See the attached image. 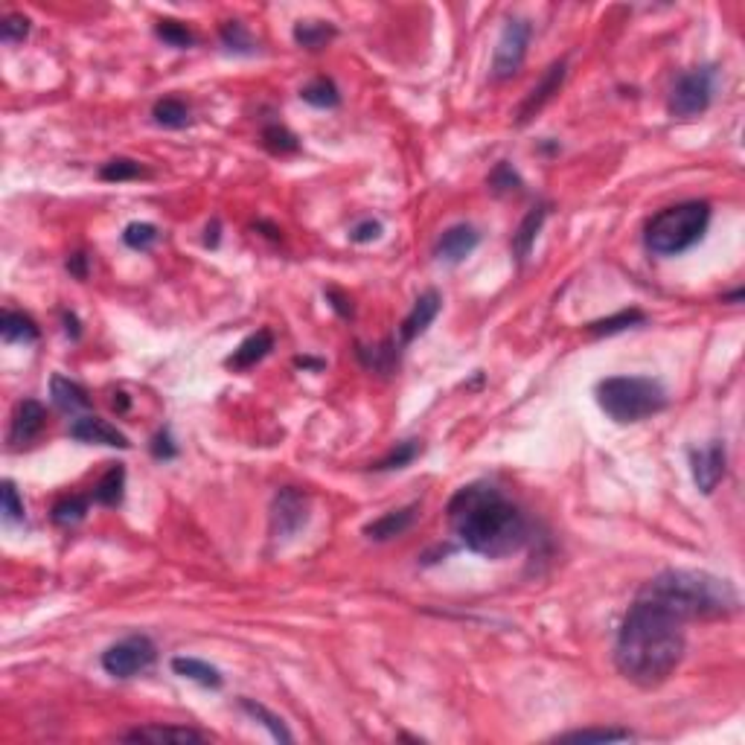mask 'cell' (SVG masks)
Here are the masks:
<instances>
[{
    "label": "cell",
    "mask_w": 745,
    "mask_h": 745,
    "mask_svg": "<svg viewBox=\"0 0 745 745\" xmlns=\"http://www.w3.org/2000/svg\"><path fill=\"white\" fill-rule=\"evenodd\" d=\"M157 38L166 41L169 47H178V50H187V47H193L196 38H193V32H189L184 24H178V21H157Z\"/></svg>",
    "instance_id": "obj_36"
},
{
    "label": "cell",
    "mask_w": 745,
    "mask_h": 745,
    "mask_svg": "<svg viewBox=\"0 0 745 745\" xmlns=\"http://www.w3.org/2000/svg\"><path fill=\"white\" fill-rule=\"evenodd\" d=\"M300 99L303 103H309L312 108H335L341 103V94H338V88L332 79H312L306 88H300Z\"/></svg>",
    "instance_id": "obj_27"
},
{
    "label": "cell",
    "mask_w": 745,
    "mask_h": 745,
    "mask_svg": "<svg viewBox=\"0 0 745 745\" xmlns=\"http://www.w3.org/2000/svg\"><path fill=\"white\" fill-rule=\"evenodd\" d=\"M548 205H536L533 210L527 213V216L522 219V224H518V230L513 233V254L518 263H524V259L530 256V251H533V245H536V236L541 230V224H545L548 219Z\"/></svg>",
    "instance_id": "obj_19"
},
{
    "label": "cell",
    "mask_w": 745,
    "mask_h": 745,
    "mask_svg": "<svg viewBox=\"0 0 745 745\" xmlns=\"http://www.w3.org/2000/svg\"><path fill=\"white\" fill-rule=\"evenodd\" d=\"M309 522V498L295 487H286L274 495L271 504V536L295 539Z\"/></svg>",
    "instance_id": "obj_9"
},
{
    "label": "cell",
    "mask_w": 745,
    "mask_h": 745,
    "mask_svg": "<svg viewBox=\"0 0 745 745\" xmlns=\"http://www.w3.org/2000/svg\"><path fill=\"white\" fill-rule=\"evenodd\" d=\"M29 36V18L27 15H6L4 18V24H0V38H4L6 44H18V41H24Z\"/></svg>",
    "instance_id": "obj_39"
},
{
    "label": "cell",
    "mask_w": 745,
    "mask_h": 745,
    "mask_svg": "<svg viewBox=\"0 0 745 745\" xmlns=\"http://www.w3.org/2000/svg\"><path fill=\"white\" fill-rule=\"evenodd\" d=\"M684 626L687 620L640 589L617 629L615 664L620 675L638 687L667 682L684 658Z\"/></svg>",
    "instance_id": "obj_1"
},
{
    "label": "cell",
    "mask_w": 745,
    "mask_h": 745,
    "mask_svg": "<svg viewBox=\"0 0 745 745\" xmlns=\"http://www.w3.org/2000/svg\"><path fill=\"white\" fill-rule=\"evenodd\" d=\"M714 90H716V67L714 64L696 67V71L684 73L670 94V114L682 117V120L705 114L710 103H714Z\"/></svg>",
    "instance_id": "obj_6"
},
{
    "label": "cell",
    "mask_w": 745,
    "mask_h": 745,
    "mask_svg": "<svg viewBox=\"0 0 745 745\" xmlns=\"http://www.w3.org/2000/svg\"><path fill=\"white\" fill-rule=\"evenodd\" d=\"M448 522L463 548L487 559L513 557L530 536L527 518L492 483H469L448 501Z\"/></svg>",
    "instance_id": "obj_2"
},
{
    "label": "cell",
    "mask_w": 745,
    "mask_h": 745,
    "mask_svg": "<svg viewBox=\"0 0 745 745\" xmlns=\"http://www.w3.org/2000/svg\"><path fill=\"white\" fill-rule=\"evenodd\" d=\"M635 733L624 731V728H582V731H571L562 733V742H624L632 740Z\"/></svg>",
    "instance_id": "obj_32"
},
{
    "label": "cell",
    "mask_w": 745,
    "mask_h": 745,
    "mask_svg": "<svg viewBox=\"0 0 745 745\" xmlns=\"http://www.w3.org/2000/svg\"><path fill=\"white\" fill-rule=\"evenodd\" d=\"M481 245V233L472 228V224H451L448 230H443V236L434 245V256L439 263L457 265L463 263L475 247Z\"/></svg>",
    "instance_id": "obj_12"
},
{
    "label": "cell",
    "mask_w": 745,
    "mask_h": 745,
    "mask_svg": "<svg viewBox=\"0 0 745 745\" xmlns=\"http://www.w3.org/2000/svg\"><path fill=\"white\" fill-rule=\"evenodd\" d=\"M71 437L79 439V443L88 446H111V448H129V437L120 431L117 425H111L108 420H99V416H79L71 425Z\"/></svg>",
    "instance_id": "obj_13"
},
{
    "label": "cell",
    "mask_w": 745,
    "mask_h": 745,
    "mask_svg": "<svg viewBox=\"0 0 745 745\" xmlns=\"http://www.w3.org/2000/svg\"><path fill=\"white\" fill-rule=\"evenodd\" d=\"M530 38H533V27L524 18H510L501 29V38L495 44V55H492V79H513L522 64L527 59V47Z\"/></svg>",
    "instance_id": "obj_8"
},
{
    "label": "cell",
    "mask_w": 745,
    "mask_h": 745,
    "mask_svg": "<svg viewBox=\"0 0 745 745\" xmlns=\"http://www.w3.org/2000/svg\"><path fill=\"white\" fill-rule=\"evenodd\" d=\"M597 402L615 423L629 425L667 408V388L649 376H608L597 385Z\"/></svg>",
    "instance_id": "obj_5"
},
{
    "label": "cell",
    "mask_w": 745,
    "mask_h": 745,
    "mask_svg": "<svg viewBox=\"0 0 745 745\" xmlns=\"http://www.w3.org/2000/svg\"><path fill=\"white\" fill-rule=\"evenodd\" d=\"M643 591L673 608L687 624H693V620H719L740 612L737 589L728 580L714 577L707 571L667 568L649 582H643Z\"/></svg>",
    "instance_id": "obj_3"
},
{
    "label": "cell",
    "mask_w": 745,
    "mask_h": 745,
    "mask_svg": "<svg viewBox=\"0 0 745 745\" xmlns=\"http://www.w3.org/2000/svg\"><path fill=\"white\" fill-rule=\"evenodd\" d=\"M146 166L140 161H134V157H114V161H108L103 169H99V178L108 180V184H122V180H138L146 178Z\"/></svg>",
    "instance_id": "obj_29"
},
{
    "label": "cell",
    "mask_w": 745,
    "mask_h": 745,
    "mask_svg": "<svg viewBox=\"0 0 745 745\" xmlns=\"http://www.w3.org/2000/svg\"><path fill=\"white\" fill-rule=\"evenodd\" d=\"M50 397L55 402V408L64 411V414H79V411L90 408L88 390L79 385V381H71V379H64V376H53Z\"/></svg>",
    "instance_id": "obj_20"
},
{
    "label": "cell",
    "mask_w": 745,
    "mask_h": 745,
    "mask_svg": "<svg viewBox=\"0 0 745 745\" xmlns=\"http://www.w3.org/2000/svg\"><path fill=\"white\" fill-rule=\"evenodd\" d=\"M172 673L180 675V679H187V682H196L201 687H222V673L213 667V664L207 661H201V658H193V656H178L172 658Z\"/></svg>",
    "instance_id": "obj_21"
},
{
    "label": "cell",
    "mask_w": 745,
    "mask_h": 745,
    "mask_svg": "<svg viewBox=\"0 0 745 745\" xmlns=\"http://www.w3.org/2000/svg\"><path fill=\"white\" fill-rule=\"evenodd\" d=\"M67 271L76 277V280H85L88 277V256L85 254H73L67 259Z\"/></svg>",
    "instance_id": "obj_44"
},
{
    "label": "cell",
    "mask_w": 745,
    "mask_h": 745,
    "mask_svg": "<svg viewBox=\"0 0 745 745\" xmlns=\"http://www.w3.org/2000/svg\"><path fill=\"white\" fill-rule=\"evenodd\" d=\"M490 187H492L498 196H504V193H513V189L522 187V178H518V175H515V169L504 161V163H498V166L492 169V175H490Z\"/></svg>",
    "instance_id": "obj_38"
},
{
    "label": "cell",
    "mask_w": 745,
    "mask_h": 745,
    "mask_svg": "<svg viewBox=\"0 0 745 745\" xmlns=\"http://www.w3.org/2000/svg\"><path fill=\"white\" fill-rule=\"evenodd\" d=\"M152 455H155L157 460H172V457H178V446H175V439L169 437V431L155 434V439H152Z\"/></svg>",
    "instance_id": "obj_42"
},
{
    "label": "cell",
    "mask_w": 745,
    "mask_h": 745,
    "mask_svg": "<svg viewBox=\"0 0 745 745\" xmlns=\"http://www.w3.org/2000/svg\"><path fill=\"white\" fill-rule=\"evenodd\" d=\"M111 405H114V411H120V414L129 411V397H126V393H114V402H111Z\"/></svg>",
    "instance_id": "obj_47"
},
{
    "label": "cell",
    "mask_w": 745,
    "mask_h": 745,
    "mask_svg": "<svg viewBox=\"0 0 745 745\" xmlns=\"http://www.w3.org/2000/svg\"><path fill=\"white\" fill-rule=\"evenodd\" d=\"M161 239V230L149 222H131L126 230H122V242H126L131 251H149V247Z\"/></svg>",
    "instance_id": "obj_34"
},
{
    "label": "cell",
    "mask_w": 745,
    "mask_h": 745,
    "mask_svg": "<svg viewBox=\"0 0 745 745\" xmlns=\"http://www.w3.org/2000/svg\"><path fill=\"white\" fill-rule=\"evenodd\" d=\"M562 82H565V62H553L545 71V76H541V82L530 90L527 99L522 103V108H518V126H527V122L559 94Z\"/></svg>",
    "instance_id": "obj_11"
},
{
    "label": "cell",
    "mask_w": 745,
    "mask_h": 745,
    "mask_svg": "<svg viewBox=\"0 0 745 745\" xmlns=\"http://www.w3.org/2000/svg\"><path fill=\"white\" fill-rule=\"evenodd\" d=\"M44 423H47V411H44V405L36 399H24L15 405V414H13V425H9V443L15 448L32 443L41 431H44Z\"/></svg>",
    "instance_id": "obj_14"
},
{
    "label": "cell",
    "mask_w": 745,
    "mask_h": 745,
    "mask_svg": "<svg viewBox=\"0 0 745 745\" xmlns=\"http://www.w3.org/2000/svg\"><path fill=\"white\" fill-rule=\"evenodd\" d=\"M416 510H420L416 504L402 506V510H390L381 518H376V522H370L364 527V536L372 539V541H390V539H397L402 533H408V530L414 527V522H416Z\"/></svg>",
    "instance_id": "obj_17"
},
{
    "label": "cell",
    "mask_w": 745,
    "mask_h": 745,
    "mask_svg": "<svg viewBox=\"0 0 745 745\" xmlns=\"http://www.w3.org/2000/svg\"><path fill=\"white\" fill-rule=\"evenodd\" d=\"M271 349H274V335H271V330H259L254 335H247L245 341L233 349V356L228 358V367L247 370V367H254L256 361H263Z\"/></svg>",
    "instance_id": "obj_18"
},
{
    "label": "cell",
    "mask_w": 745,
    "mask_h": 745,
    "mask_svg": "<svg viewBox=\"0 0 745 745\" xmlns=\"http://www.w3.org/2000/svg\"><path fill=\"white\" fill-rule=\"evenodd\" d=\"M88 504L90 501L85 498V495H67V498L53 504V522L62 524V527L79 524L88 515Z\"/></svg>",
    "instance_id": "obj_30"
},
{
    "label": "cell",
    "mask_w": 745,
    "mask_h": 745,
    "mask_svg": "<svg viewBox=\"0 0 745 745\" xmlns=\"http://www.w3.org/2000/svg\"><path fill=\"white\" fill-rule=\"evenodd\" d=\"M335 36H338V29L330 24V21H297L295 24L297 47H306V50H323Z\"/></svg>",
    "instance_id": "obj_23"
},
{
    "label": "cell",
    "mask_w": 745,
    "mask_h": 745,
    "mask_svg": "<svg viewBox=\"0 0 745 745\" xmlns=\"http://www.w3.org/2000/svg\"><path fill=\"white\" fill-rule=\"evenodd\" d=\"M222 44L228 53L236 55H254L256 53V44L251 38V32H247L239 21H228V24L222 27Z\"/></svg>",
    "instance_id": "obj_31"
},
{
    "label": "cell",
    "mask_w": 745,
    "mask_h": 745,
    "mask_svg": "<svg viewBox=\"0 0 745 745\" xmlns=\"http://www.w3.org/2000/svg\"><path fill=\"white\" fill-rule=\"evenodd\" d=\"M126 742H152V745H193V742H207V733L196 728H178V725H146L129 731Z\"/></svg>",
    "instance_id": "obj_16"
},
{
    "label": "cell",
    "mask_w": 745,
    "mask_h": 745,
    "mask_svg": "<svg viewBox=\"0 0 745 745\" xmlns=\"http://www.w3.org/2000/svg\"><path fill=\"white\" fill-rule=\"evenodd\" d=\"M439 306H443V297H439L434 289H428L425 295L416 297L414 309L408 312V318H405L402 326H399V344L405 347V344L416 341V338H420L428 326L434 323V318L439 314Z\"/></svg>",
    "instance_id": "obj_15"
},
{
    "label": "cell",
    "mask_w": 745,
    "mask_h": 745,
    "mask_svg": "<svg viewBox=\"0 0 745 745\" xmlns=\"http://www.w3.org/2000/svg\"><path fill=\"white\" fill-rule=\"evenodd\" d=\"M326 297L332 300V309L341 314V318H349V314H353V303H349V297H344L341 291L330 289V291H326Z\"/></svg>",
    "instance_id": "obj_43"
},
{
    "label": "cell",
    "mask_w": 745,
    "mask_h": 745,
    "mask_svg": "<svg viewBox=\"0 0 745 745\" xmlns=\"http://www.w3.org/2000/svg\"><path fill=\"white\" fill-rule=\"evenodd\" d=\"M239 707H242L251 719H256L263 728H268L271 737H274L277 742H295V737H291V731L286 728V722L280 719L277 714H271V710H268L265 705L254 702V699H239Z\"/></svg>",
    "instance_id": "obj_24"
},
{
    "label": "cell",
    "mask_w": 745,
    "mask_h": 745,
    "mask_svg": "<svg viewBox=\"0 0 745 745\" xmlns=\"http://www.w3.org/2000/svg\"><path fill=\"white\" fill-rule=\"evenodd\" d=\"M297 364H300V367H314V370H321V367H323V361H314V358H297Z\"/></svg>",
    "instance_id": "obj_48"
},
{
    "label": "cell",
    "mask_w": 745,
    "mask_h": 745,
    "mask_svg": "<svg viewBox=\"0 0 745 745\" xmlns=\"http://www.w3.org/2000/svg\"><path fill=\"white\" fill-rule=\"evenodd\" d=\"M381 233H385V228H381V222L364 219V222H358L353 230H349V239H353L356 245H367V242H376Z\"/></svg>",
    "instance_id": "obj_41"
},
{
    "label": "cell",
    "mask_w": 745,
    "mask_h": 745,
    "mask_svg": "<svg viewBox=\"0 0 745 745\" xmlns=\"http://www.w3.org/2000/svg\"><path fill=\"white\" fill-rule=\"evenodd\" d=\"M64 332L71 335L73 341H76L79 335H82V330H79V321H76V314H64Z\"/></svg>",
    "instance_id": "obj_45"
},
{
    "label": "cell",
    "mask_w": 745,
    "mask_h": 745,
    "mask_svg": "<svg viewBox=\"0 0 745 745\" xmlns=\"http://www.w3.org/2000/svg\"><path fill=\"white\" fill-rule=\"evenodd\" d=\"M263 146H265L268 152H274V155H291V152L300 149V140L286 126H277V122H271V126L263 129Z\"/></svg>",
    "instance_id": "obj_33"
},
{
    "label": "cell",
    "mask_w": 745,
    "mask_h": 745,
    "mask_svg": "<svg viewBox=\"0 0 745 745\" xmlns=\"http://www.w3.org/2000/svg\"><path fill=\"white\" fill-rule=\"evenodd\" d=\"M122 492H126V469L111 466L94 487V501L103 506H117L122 501Z\"/></svg>",
    "instance_id": "obj_25"
},
{
    "label": "cell",
    "mask_w": 745,
    "mask_h": 745,
    "mask_svg": "<svg viewBox=\"0 0 745 745\" xmlns=\"http://www.w3.org/2000/svg\"><path fill=\"white\" fill-rule=\"evenodd\" d=\"M0 335H4L6 344H32L38 341V326L29 314L6 309L4 318H0Z\"/></svg>",
    "instance_id": "obj_22"
},
{
    "label": "cell",
    "mask_w": 745,
    "mask_h": 745,
    "mask_svg": "<svg viewBox=\"0 0 745 745\" xmlns=\"http://www.w3.org/2000/svg\"><path fill=\"white\" fill-rule=\"evenodd\" d=\"M710 224L707 201H682V205L664 207L647 222L643 242L658 256H679L705 239Z\"/></svg>",
    "instance_id": "obj_4"
},
{
    "label": "cell",
    "mask_w": 745,
    "mask_h": 745,
    "mask_svg": "<svg viewBox=\"0 0 745 745\" xmlns=\"http://www.w3.org/2000/svg\"><path fill=\"white\" fill-rule=\"evenodd\" d=\"M420 455V443L416 439H405V443H397V448L390 451L388 457H381L376 466V472H393V469H405L408 463H414V457Z\"/></svg>",
    "instance_id": "obj_35"
},
{
    "label": "cell",
    "mask_w": 745,
    "mask_h": 745,
    "mask_svg": "<svg viewBox=\"0 0 745 745\" xmlns=\"http://www.w3.org/2000/svg\"><path fill=\"white\" fill-rule=\"evenodd\" d=\"M155 658H157V649L152 638L129 635L103 652V670L108 675H114V679H134L143 670H149Z\"/></svg>",
    "instance_id": "obj_7"
},
{
    "label": "cell",
    "mask_w": 745,
    "mask_h": 745,
    "mask_svg": "<svg viewBox=\"0 0 745 745\" xmlns=\"http://www.w3.org/2000/svg\"><path fill=\"white\" fill-rule=\"evenodd\" d=\"M152 117L157 126L163 129H184L189 126V108L184 99L178 96H166V99H157L155 108H152Z\"/></svg>",
    "instance_id": "obj_26"
},
{
    "label": "cell",
    "mask_w": 745,
    "mask_h": 745,
    "mask_svg": "<svg viewBox=\"0 0 745 745\" xmlns=\"http://www.w3.org/2000/svg\"><path fill=\"white\" fill-rule=\"evenodd\" d=\"M205 242H207L210 247H216V245H219V222H213V228H207Z\"/></svg>",
    "instance_id": "obj_46"
},
{
    "label": "cell",
    "mask_w": 745,
    "mask_h": 745,
    "mask_svg": "<svg viewBox=\"0 0 745 745\" xmlns=\"http://www.w3.org/2000/svg\"><path fill=\"white\" fill-rule=\"evenodd\" d=\"M4 515L6 522H27L24 501L18 498V490L13 481H4Z\"/></svg>",
    "instance_id": "obj_40"
},
{
    "label": "cell",
    "mask_w": 745,
    "mask_h": 745,
    "mask_svg": "<svg viewBox=\"0 0 745 745\" xmlns=\"http://www.w3.org/2000/svg\"><path fill=\"white\" fill-rule=\"evenodd\" d=\"M647 321V314L640 309H626V312H617V314H608L603 321H594L589 323V332L591 335H617V332H626L632 326H640Z\"/></svg>",
    "instance_id": "obj_28"
},
{
    "label": "cell",
    "mask_w": 745,
    "mask_h": 745,
    "mask_svg": "<svg viewBox=\"0 0 745 745\" xmlns=\"http://www.w3.org/2000/svg\"><path fill=\"white\" fill-rule=\"evenodd\" d=\"M358 358L364 361L370 370H379V372H388L393 367V361H397V349H393L390 341H385L381 347H372V349H358Z\"/></svg>",
    "instance_id": "obj_37"
},
{
    "label": "cell",
    "mask_w": 745,
    "mask_h": 745,
    "mask_svg": "<svg viewBox=\"0 0 745 745\" xmlns=\"http://www.w3.org/2000/svg\"><path fill=\"white\" fill-rule=\"evenodd\" d=\"M725 466H728V448L722 439H714V443L691 451V472L702 495H714L719 481L725 478Z\"/></svg>",
    "instance_id": "obj_10"
}]
</instances>
